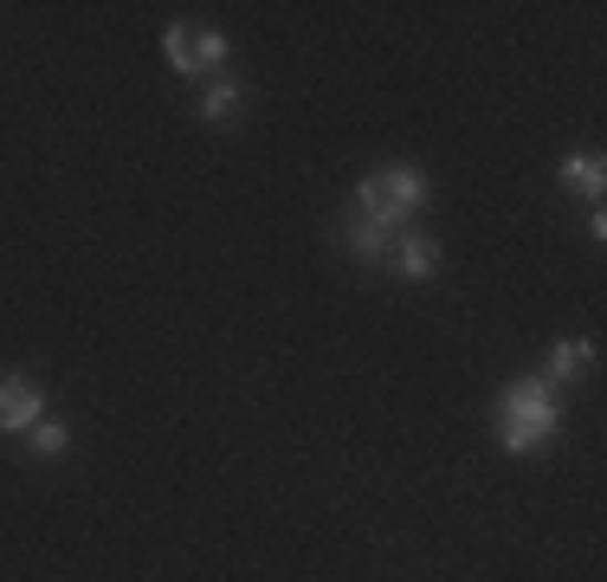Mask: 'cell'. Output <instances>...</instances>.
I'll use <instances>...</instances> for the list:
<instances>
[{
	"mask_svg": "<svg viewBox=\"0 0 607 582\" xmlns=\"http://www.w3.org/2000/svg\"><path fill=\"white\" fill-rule=\"evenodd\" d=\"M563 182H575V188H588V194H601V188H607L601 155H569V162H563Z\"/></svg>",
	"mask_w": 607,
	"mask_h": 582,
	"instance_id": "9c48e42d",
	"label": "cell"
},
{
	"mask_svg": "<svg viewBox=\"0 0 607 582\" xmlns=\"http://www.w3.org/2000/svg\"><path fill=\"white\" fill-rule=\"evenodd\" d=\"M27 440H33V453H45V460H59V453L72 447V427L59 421V415H45V421H33V433H27Z\"/></svg>",
	"mask_w": 607,
	"mask_h": 582,
	"instance_id": "52a82bcc",
	"label": "cell"
},
{
	"mask_svg": "<svg viewBox=\"0 0 607 582\" xmlns=\"http://www.w3.org/2000/svg\"><path fill=\"white\" fill-rule=\"evenodd\" d=\"M227 59V39L220 33H194V72H214Z\"/></svg>",
	"mask_w": 607,
	"mask_h": 582,
	"instance_id": "8fae6325",
	"label": "cell"
},
{
	"mask_svg": "<svg viewBox=\"0 0 607 582\" xmlns=\"http://www.w3.org/2000/svg\"><path fill=\"white\" fill-rule=\"evenodd\" d=\"M375 194H381V207H388V221H394V233H401V221L426 201V175L408 169V162H394L388 175H375Z\"/></svg>",
	"mask_w": 607,
	"mask_h": 582,
	"instance_id": "3957f363",
	"label": "cell"
},
{
	"mask_svg": "<svg viewBox=\"0 0 607 582\" xmlns=\"http://www.w3.org/2000/svg\"><path fill=\"white\" fill-rule=\"evenodd\" d=\"M388 253H394V272H401V278H433V266H440V246H433V239H426V233H394V246H388Z\"/></svg>",
	"mask_w": 607,
	"mask_h": 582,
	"instance_id": "277c9868",
	"label": "cell"
},
{
	"mask_svg": "<svg viewBox=\"0 0 607 582\" xmlns=\"http://www.w3.org/2000/svg\"><path fill=\"white\" fill-rule=\"evenodd\" d=\"M162 52H168V65H175V72H194V33H188V27H168Z\"/></svg>",
	"mask_w": 607,
	"mask_h": 582,
	"instance_id": "30bf717a",
	"label": "cell"
},
{
	"mask_svg": "<svg viewBox=\"0 0 607 582\" xmlns=\"http://www.w3.org/2000/svg\"><path fill=\"white\" fill-rule=\"evenodd\" d=\"M588 363H595V344H556L549 349V376H543V382H575Z\"/></svg>",
	"mask_w": 607,
	"mask_h": 582,
	"instance_id": "8992f818",
	"label": "cell"
},
{
	"mask_svg": "<svg viewBox=\"0 0 607 582\" xmlns=\"http://www.w3.org/2000/svg\"><path fill=\"white\" fill-rule=\"evenodd\" d=\"M45 421V395L27 376H0V433H33Z\"/></svg>",
	"mask_w": 607,
	"mask_h": 582,
	"instance_id": "7a4b0ae2",
	"label": "cell"
},
{
	"mask_svg": "<svg viewBox=\"0 0 607 582\" xmlns=\"http://www.w3.org/2000/svg\"><path fill=\"white\" fill-rule=\"evenodd\" d=\"M233 111H239V84H233V78L207 84V98H200V116H207V123H227Z\"/></svg>",
	"mask_w": 607,
	"mask_h": 582,
	"instance_id": "ba28073f",
	"label": "cell"
},
{
	"mask_svg": "<svg viewBox=\"0 0 607 582\" xmlns=\"http://www.w3.org/2000/svg\"><path fill=\"white\" fill-rule=\"evenodd\" d=\"M556 427H563L556 382L524 376V382H511L504 395H497V440H504L511 453H536L543 440H556Z\"/></svg>",
	"mask_w": 607,
	"mask_h": 582,
	"instance_id": "6da1fadb",
	"label": "cell"
},
{
	"mask_svg": "<svg viewBox=\"0 0 607 582\" xmlns=\"http://www.w3.org/2000/svg\"><path fill=\"white\" fill-rule=\"evenodd\" d=\"M342 239H349V253H356V259H388V246H394V233L375 227V221H362V214L349 221V233H342Z\"/></svg>",
	"mask_w": 607,
	"mask_h": 582,
	"instance_id": "5b68a950",
	"label": "cell"
}]
</instances>
